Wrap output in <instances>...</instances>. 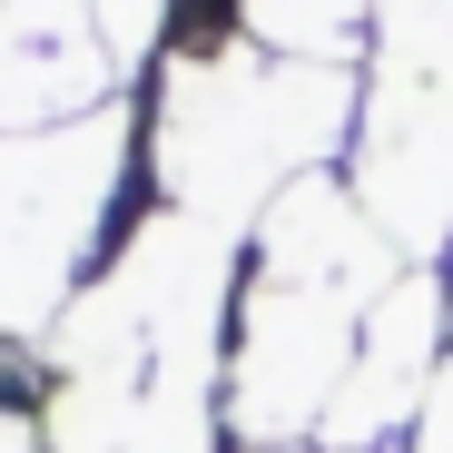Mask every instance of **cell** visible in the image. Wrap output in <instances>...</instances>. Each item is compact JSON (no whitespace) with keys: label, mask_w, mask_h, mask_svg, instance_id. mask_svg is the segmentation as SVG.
<instances>
[{"label":"cell","mask_w":453,"mask_h":453,"mask_svg":"<svg viewBox=\"0 0 453 453\" xmlns=\"http://www.w3.org/2000/svg\"><path fill=\"white\" fill-rule=\"evenodd\" d=\"M355 109H365V80L335 69V59H276V50L168 59L158 69V119H148L158 207L237 237L296 178L345 158Z\"/></svg>","instance_id":"1"},{"label":"cell","mask_w":453,"mask_h":453,"mask_svg":"<svg viewBox=\"0 0 453 453\" xmlns=\"http://www.w3.org/2000/svg\"><path fill=\"white\" fill-rule=\"evenodd\" d=\"M128 109L0 138V345H40L119 247Z\"/></svg>","instance_id":"2"},{"label":"cell","mask_w":453,"mask_h":453,"mask_svg":"<svg viewBox=\"0 0 453 453\" xmlns=\"http://www.w3.org/2000/svg\"><path fill=\"white\" fill-rule=\"evenodd\" d=\"M365 335V296L335 286H237V335H226V443L237 453H286L316 443Z\"/></svg>","instance_id":"3"},{"label":"cell","mask_w":453,"mask_h":453,"mask_svg":"<svg viewBox=\"0 0 453 453\" xmlns=\"http://www.w3.org/2000/svg\"><path fill=\"white\" fill-rule=\"evenodd\" d=\"M99 109H119L99 0H0V138L69 128Z\"/></svg>","instance_id":"4"},{"label":"cell","mask_w":453,"mask_h":453,"mask_svg":"<svg viewBox=\"0 0 453 453\" xmlns=\"http://www.w3.org/2000/svg\"><path fill=\"white\" fill-rule=\"evenodd\" d=\"M286 453H316V443H286Z\"/></svg>","instance_id":"5"}]
</instances>
